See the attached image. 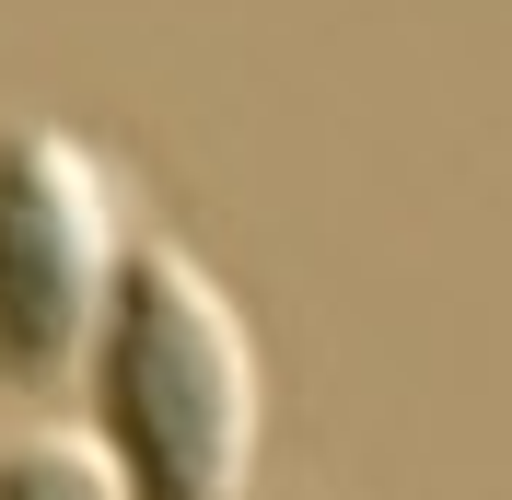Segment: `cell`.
Here are the masks:
<instances>
[{
  "label": "cell",
  "mask_w": 512,
  "mask_h": 500,
  "mask_svg": "<svg viewBox=\"0 0 512 500\" xmlns=\"http://www.w3.org/2000/svg\"><path fill=\"white\" fill-rule=\"evenodd\" d=\"M94 442L128 500H233L256 466L245 314L175 245H128L94 326Z\"/></svg>",
  "instance_id": "1"
},
{
  "label": "cell",
  "mask_w": 512,
  "mask_h": 500,
  "mask_svg": "<svg viewBox=\"0 0 512 500\" xmlns=\"http://www.w3.org/2000/svg\"><path fill=\"white\" fill-rule=\"evenodd\" d=\"M117 256L105 163L59 128H0V384H59L94 361Z\"/></svg>",
  "instance_id": "2"
},
{
  "label": "cell",
  "mask_w": 512,
  "mask_h": 500,
  "mask_svg": "<svg viewBox=\"0 0 512 500\" xmlns=\"http://www.w3.org/2000/svg\"><path fill=\"white\" fill-rule=\"evenodd\" d=\"M0 500H128L94 431H24L0 442Z\"/></svg>",
  "instance_id": "3"
}]
</instances>
